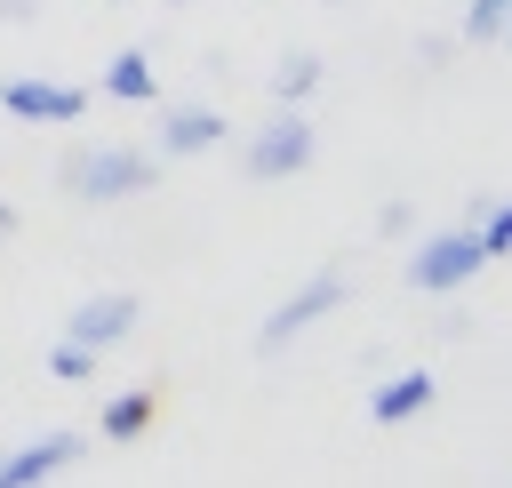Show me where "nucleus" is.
<instances>
[{
    "label": "nucleus",
    "instance_id": "obj_1",
    "mask_svg": "<svg viewBox=\"0 0 512 488\" xmlns=\"http://www.w3.org/2000/svg\"><path fill=\"white\" fill-rule=\"evenodd\" d=\"M160 184V160L152 152H128V144H96V152H72L64 160V192L104 208V200H136Z\"/></svg>",
    "mask_w": 512,
    "mask_h": 488
},
{
    "label": "nucleus",
    "instance_id": "obj_2",
    "mask_svg": "<svg viewBox=\"0 0 512 488\" xmlns=\"http://www.w3.org/2000/svg\"><path fill=\"white\" fill-rule=\"evenodd\" d=\"M472 272H488V248H480V232H472V224L432 232V240L408 256V288H424V296H448V288H464Z\"/></svg>",
    "mask_w": 512,
    "mask_h": 488
},
{
    "label": "nucleus",
    "instance_id": "obj_3",
    "mask_svg": "<svg viewBox=\"0 0 512 488\" xmlns=\"http://www.w3.org/2000/svg\"><path fill=\"white\" fill-rule=\"evenodd\" d=\"M336 304H344V272H336V264H320V272H312V280H304V288H296L288 304H272V320H264L256 352H264V360H272V352H288V344H296V336H304L312 320H328Z\"/></svg>",
    "mask_w": 512,
    "mask_h": 488
},
{
    "label": "nucleus",
    "instance_id": "obj_4",
    "mask_svg": "<svg viewBox=\"0 0 512 488\" xmlns=\"http://www.w3.org/2000/svg\"><path fill=\"white\" fill-rule=\"evenodd\" d=\"M304 160H312V120L296 104H280V120H264V136L248 144V176L272 184V176H296Z\"/></svg>",
    "mask_w": 512,
    "mask_h": 488
},
{
    "label": "nucleus",
    "instance_id": "obj_5",
    "mask_svg": "<svg viewBox=\"0 0 512 488\" xmlns=\"http://www.w3.org/2000/svg\"><path fill=\"white\" fill-rule=\"evenodd\" d=\"M128 328H136V296H128V288H104V296H88V304L64 320V336H72V344H88V352L128 344Z\"/></svg>",
    "mask_w": 512,
    "mask_h": 488
},
{
    "label": "nucleus",
    "instance_id": "obj_6",
    "mask_svg": "<svg viewBox=\"0 0 512 488\" xmlns=\"http://www.w3.org/2000/svg\"><path fill=\"white\" fill-rule=\"evenodd\" d=\"M0 104L16 120H80L88 112V88H64V80H0Z\"/></svg>",
    "mask_w": 512,
    "mask_h": 488
},
{
    "label": "nucleus",
    "instance_id": "obj_7",
    "mask_svg": "<svg viewBox=\"0 0 512 488\" xmlns=\"http://www.w3.org/2000/svg\"><path fill=\"white\" fill-rule=\"evenodd\" d=\"M72 456H80V432H48V440H32V448L0 456V488H48Z\"/></svg>",
    "mask_w": 512,
    "mask_h": 488
},
{
    "label": "nucleus",
    "instance_id": "obj_8",
    "mask_svg": "<svg viewBox=\"0 0 512 488\" xmlns=\"http://www.w3.org/2000/svg\"><path fill=\"white\" fill-rule=\"evenodd\" d=\"M432 408V368H400V376H384L376 392H368V416L376 424H408V416H424Z\"/></svg>",
    "mask_w": 512,
    "mask_h": 488
},
{
    "label": "nucleus",
    "instance_id": "obj_9",
    "mask_svg": "<svg viewBox=\"0 0 512 488\" xmlns=\"http://www.w3.org/2000/svg\"><path fill=\"white\" fill-rule=\"evenodd\" d=\"M160 144L168 152H208V144H224V112L216 104H168L160 112Z\"/></svg>",
    "mask_w": 512,
    "mask_h": 488
},
{
    "label": "nucleus",
    "instance_id": "obj_10",
    "mask_svg": "<svg viewBox=\"0 0 512 488\" xmlns=\"http://www.w3.org/2000/svg\"><path fill=\"white\" fill-rule=\"evenodd\" d=\"M104 96H120V104H152V96H160V80H152L144 48H120V56L104 64Z\"/></svg>",
    "mask_w": 512,
    "mask_h": 488
},
{
    "label": "nucleus",
    "instance_id": "obj_11",
    "mask_svg": "<svg viewBox=\"0 0 512 488\" xmlns=\"http://www.w3.org/2000/svg\"><path fill=\"white\" fill-rule=\"evenodd\" d=\"M152 416H160V392H152V384H136V392H112V400H104V440H136Z\"/></svg>",
    "mask_w": 512,
    "mask_h": 488
},
{
    "label": "nucleus",
    "instance_id": "obj_12",
    "mask_svg": "<svg viewBox=\"0 0 512 488\" xmlns=\"http://www.w3.org/2000/svg\"><path fill=\"white\" fill-rule=\"evenodd\" d=\"M312 88H320V56H312V48L280 56V72H272V96H280V104H304Z\"/></svg>",
    "mask_w": 512,
    "mask_h": 488
},
{
    "label": "nucleus",
    "instance_id": "obj_13",
    "mask_svg": "<svg viewBox=\"0 0 512 488\" xmlns=\"http://www.w3.org/2000/svg\"><path fill=\"white\" fill-rule=\"evenodd\" d=\"M96 360H104V352H88V344H72V336H64V344L48 352V376H64V384H80V376H96Z\"/></svg>",
    "mask_w": 512,
    "mask_h": 488
},
{
    "label": "nucleus",
    "instance_id": "obj_14",
    "mask_svg": "<svg viewBox=\"0 0 512 488\" xmlns=\"http://www.w3.org/2000/svg\"><path fill=\"white\" fill-rule=\"evenodd\" d=\"M512 16V0H464V40H496Z\"/></svg>",
    "mask_w": 512,
    "mask_h": 488
},
{
    "label": "nucleus",
    "instance_id": "obj_15",
    "mask_svg": "<svg viewBox=\"0 0 512 488\" xmlns=\"http://www.w3.org/2000/svg\"><path fill=\"white\" fill-rule=\"evenodd\" d=\"M472 232H480V248H488V256H512V200H496Z\"/></svg>",
    "mask_w": 512,
    "mask_h": 488
},
{
    "label": "nucleus",
    "instance_id": "obj_16",
    "mask_svg": "<svg viewBox=\"0 0 512 488\" xmlns=\"http://www.w3.org/2000/svg\"><path fill=\"white\" fill-rule=\"evenodd\" d=\"M8 232H16V208H8V200H0V240H8Z\"/></svg>",
    "mask_w": 512,
    "mask_h": 488
},
{
    "label": "nucleus",
    "instance_id": "obj_17",
    "mask_svg": "<svg viewBox=\"0 0 512 488\" xmlns=\"http://www.w3.org/2000/svg\"><path fill=\"white\" fill-rule=\"evenodd\" d=\"M496 40H512V16H504V32H496Z\"/></svg>",
    "mask_w": 512,
    "mask_h": 488
}]
</instances>
